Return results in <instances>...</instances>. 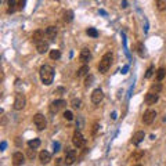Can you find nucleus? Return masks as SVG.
Segmentation results:
<instances>
[{
	"instance_id": "obj_13",
	"label": "nucleus",
	"mask_w": 166,
	"mask_h": 166,
	"mask_svg": "<svg viewBox=\"0 0 166 166\" xmlns=\"http://www.w3.org/2000/svg\"><path fill=\"white\" fill-rule=\"evenodd\" d=\"M44 36H46V33L43 31H35L33 33H32V42L35 43V44H38L39 42H42V40H44Z\"/></svg>"
},
{
	"instance_id": "obj_27",
	"label": "nucleus",
	"mask_w": 166,
	"mask_h": 166,
	"mask_svg": "<svg viewBox=\"0 0 166 166\" xmlns=\"http://www.w3.org/2000/svg\"><path fill=\"white\" fill-rule=\"evenodd\" d=\"M157 7H158L159 11L166 10V0H157Z\"/></svg>"
},
{
	"instance_id": "obj_7",
	"label": "nucleus",
	"mask_w": 166,
	"mask_h": 166,
	"mask_svg": "<svg viewBox=\"0 0 166 166\" xmlns=\"http://www.w3.org/2000/svg\"><path fill=\"white\" fill-rule=\"evenodd\" d=\"M157 118V111L155 110H147L144 112V115H142V122L145 123V125H151L154 120Z\"/></svg>"
},
{
	"instance_id": "obj_23",
	"label": "nucleus",
	"mask_w": 166,
	"mask_h": 166,
	"mask_svg": "<svg viewBox=\"0 0 166 166\" xmlns=\"http://www.w3.org/2000/svg\"><path fill=\"white\" fill-rule=\"evenodd\" d=\"M71 105L73 110H80L82 108V100L80 98H73L71 101Z\"/></svg>"
},
{
	"instance_id": "obj_21",
	"label": "nucleus",
	"mask_w": 166,
	"mask_h": 166,
	"mask_svg": "<svg viewBox=\"0 0 166 166\" xmlns=\"http://www.w3.org/2000/svg\"><path fill=\"white\" fill-rule=\"evenodd\" d=\"M165 76H166V69L165 68H159L158 71H157V80L162 82V80L165 79Z\"/></svg>"
},
{
	"instance_id": "obj_32",
	"label": "nucleus",
	"mask_w": 166,
	"mask_h": 166,
	"mask_svg": "<svg viewBox=\"0 0 166 166\" xmlns=\"http://www.w3.org/2000/svg\"><path fill=\"white\" fill-rule=\"evenodd\" d=\"M64 118L67 119V120H72L73 119V114H72L71 111H65L64 112Z\"/></svg>"
},
{
	"instance_id": "obj_3",
	"label": "nucleus",
	"mask_w": 166,
	"mask_h": 166,
	"mask_svg": "<svg viewBox=\"0 0 166 166\" xmlns=\"http://www.w3.org/2000/svg\"><path fill=\"white\" fill-rule=\"evenodd\" d=\"M65 107H67V101L63 100V98H58V100H55V101H53L50 104V112L51 114H57V112H60Z\"/></svg>"
},
{
	"instance_id": "obj_33",
	"label": "nucleus",
	"mask_w": 166,
	"mask_h": 166,
	"mask_svg": "<svg viewBox=\"0 0 166 166\" xmlns=\"http://www.w3.org/2000/svg\"><path fill=\"white\" fill-rule=\"evenodd\" d=\"M152 73H154V67H150V68L147 69V72H145V78L150 79L151 76H152Z\"/></svg>"
},
{
	"instance_id": "obj_22",
	"label": "nucleus",
	"mask_w": 166,
	"mask_h": 166,
	"mask_svg": "<svg viewBox=\"0 0 166 166\" xmlns=\"http://www.w3.org/2000/svg\"><path fill=\"white\" fill-rule=\"evenodd\" d=\"M142 157H144V152H142V151H136L134 154H132L130 161H132V162H134V161H140Z\"/></svg>"
},
{
	"instance_id": "obj_34",
	"label": "nucleus",
	"mask_w": 166,
	"mask_h": 166,
	"mask_svg": "<svg viewBox=\"0 0 166 166\" xmlns=\"http://www.w3.org/2000/svg\"><path fill=\"white\" fill-rule=\"evenodd\" d=\"M26 0H18V10H24Z\"/></svg>"
},
{
	"instance_id": "obj_15",
	"label": "nucleus",
	"mask_w": 166,
	"mask_h": 166,
	"mask_svg": "<svg viewBox=\"0 0 166 166\" xmlns=\"http://www.w3.org/2000/svg\"><path fill=\"white\" fill-rule=\"evenodd\" d=\"M144 137H145V133H144V132H141V130H138V132H136V133H134L132 142H133L134 145H138V144L144 140Z\"/></svg>"
},
{
	"instance_id": "obj_24",
	"label": "nucleus",
	"mask_w": 166,
	"mask_h": 166,
	"mask_svg": "<svg viewBox=\"0 0 166 166\" xmlns=\"http://www.w3.org/2000/svg\"><path fill=\"white\" fill-rule=\"evenodd\" d=\"M40 140L39 138H33V140H31V141L28 142V147H31V148H35V150H38L40 147Z\"/></svg>"
},
{
	"instance_id": "obj_31",
	"label": "nucleus",
	"mask_w": 166,
	"mask_h": 166,
	"mask_svg": "<svg viewBox=\"0 0 166 166\" xmlns=\"http://www.w3.org/2000/svg\"><path fill=\"white\" fill-rule=\"evenodd\" d=\"M26 152H28V158L29 159H33L36 157V151H35V148H31V147H29V150H26Z\"/></svg>"
},
{
	"instance_id": "obj_12",
	"label": "nucleus",
	"mask_w": 166,
	"mask_h": 166,
	"mask_svg": "<svg viewBox=\"0 0 166 166\" xmlns=\"http://www.w3.org/2000/svg\"><path fill=\"white\" fill-rule=\"evenodd\" d=\"M91 58V53H90V50L87 47H85V48H82L80 50V54H79V60L82 61V63H89V60Z\"/></svg>"
},
{
	"instance_id": "obj_6",
	"label": "nucleus",
	"mask_w": 166,
	"mask_h": 166,
	"mask_svg": "<svg viewBox=\"0 0 166 166\" xmlns=\"http://www.w3.org/2000/svg\"><path fill=\"white\" fill-rule=\"evenodd\" d=\"M72 142H73V145L76 147V148H82V147H85V144H86V138L83 137V134L80 133V132H75L73 133V137H72Z\"/></svg>"
},
{
	"instance_id": "obj_26",
	"label": "nucleus",
	"mask_w": 166,
	"mask_h": 166,
	"mask_svg": "<svg viewBox=\"0 0 166 166\" xmlns=\"http://www.w3.org/2000/svg\"><path fill=\"white\" fill-rule=\"evenodd\" d=\"M60 57H61V51L60 50H50V58L51 60H60Z\"/></svg>"
},
{
	"instance_id": "obj_14",
	"label": "nucleus",
	"mask_w": 166,
	"mask_h": 166,
	"mask_svg": "<svg viewBox=\"0 0 166 166\" xmlns=\"http://www.w3.org/2000/svg\"><path fill=\"white\" fill-rule=\"evenodd\" d=\"M36 50H38V53H39V54H44V53H47V51H48V43H47V42H44V40L39 42V43L36 44Z\"/></svg>"
},
{
	"instance_id": "obj_39",
	"label": "nucleus",
	"mask_w": 166,
	"mask_h": 166,
	"mask_svg": "<svg viewBox=\"0 0 166 166\" xmlns=\"http://www.w3.org/2000/svg\"><path fill=\"white\" fill-rule=\"evenodd\" d=\"M4 148H6V142L1 141V151H4Z\"/></svg>"
},
{
	"instance_id": "obj_11",
	"label": "nucleus",
	"mask_w": 166,
	"mask_h": 166,
	"mask_svg": "<svg viewBox=\"0 0 166 166\" xmlns=\"http://www.w3.org/2000/svg\"><path fill=\"white\" fill-rule=\"evenodd\" d=\"M158 94L157 93H151V91H148L147 94H145V98H144V101H145V104L147 105H154V104L158 101Z\"/></svg>"
},
{
	"instance_id": "obj_38",
	"label": "nucleus",
	"mask_w": 166,
	"mask_h": 166,
	"mask_svg": "<svg viewBox=\"0 0 166 166\" xmlns=\"http://www.w3.org/2000/svg\"><path fill=\"white\" fill-rule=\"evenodd\" d=\"M55 163H57V165H61V163H63V159H61V158L55 159Z\"/></svg>"
},
{
	"instance_id": "obj_40",
	"label": "nucleus",
	"mask_w": 166,
	"mask_h": 166,
	"mask_svg": "<svg viewBox=\"0 0 166 166\" xmlns=\"http://www.w3.org/2000/svg\"><path fill=\"white\" fill-rule=\"evenodd\" d=\"M55 1H58V0H55Z\"/></svg>"
},
{
	"instance_id": "obj_18",
	"label": "nucleus",
	"mask_w": 166,
	"mask_h": 166,
	"mask_svg": "<svg viewBox=\"0 0 166 166\" xmlns=\"http://www.w3.org/2000/svg\"><path fill=\"white\" fill-rule=\"evenodd\" d=\"M89 72H90V68H89V65H82L79 69H78V72H76V76L78 78H83V76H87L89 75Z\"/></svg>"
},
{
	"instance_id": "obj_20",
	"label": "nucleus",
	"mask_w": 166,
	"mask_h": 166,
	"mask_svg": "<svg viewBox=\"0 0 166 166\" xmlns=\"http://www.w3.org/2000/svg\"><path fill=\"white\" fill-rule=\"evenodd\" d=\"M64 22H72V19H73V11L72 10H67L65 13H64Z\"/></svg>"
},
{
	"instance_id": "obj_4",
	"label": "nucleus",
	"mask_w": 166,
	"mask_h": 166,
	"mask_svg": "<svg viewBox=\"0 0 166 166\" xmlns=\"http://www.w3.org/2000/svg\"><path fill=\"white\" fill-rule=\"evenodd\" d=\"M25 105H26V98H25L24 94H21V93H18L15 95V98H14V110L15 111H21L25 108Z\"/></svg>"
},
{
	"instance_id": "obj_35",
	"label": "nucleus",
	"mask_w": 166,
	"mask_h": 166,
	"mask_svg": "<svg viewBox=\"0 0 166 166\" xmlns=\"http://www.w3.org/2000/svg\"><path fill=\"white\" fill-rule=\"evenodd\" d=\"M76 126L79 127V129L83 127V119H82V118H78V120H76Z\"/></svg>"
},
{
	"instance_id": "obj_25",
	"label": "nucleus",
	"mask_w": 166,
	"mask_h": 166,
	"mask_svg": "<svg viewBox=\"0 0 166 166\" xmlns=\"http://www.w3.org/2000/svg\"><path fill=\"white\" fill-rule=\"evenodd\" d=\"M161 90H162V85H161V83H155V85H152V86L150 87L151 93H157V94H159Z\"/></svg>"
},
{
	"instance_id": "obj_8",
	"label": "nucleus",
	"mask_w": 166,
	"mask_h": 166,
	"mask_svg": "<svg viewBox=\"0 0 166 166\" xmlns=\"http://www.w3.org/2000/svg\"><path fill=\"white\" fill-rule=\"evenodd\" d=\"M76 161V151L72 148H67L65 150V163L67 165H72Z\"/></svg>"
},
{
	"instance_id": "obj_5",
	"label": "nucleus",
	"mask_w": 166,
	"mask_h": 166,
	"mask_svg": "<svg viewBox=\"0 0 166 166\" xmlns=\"http://www.w3.org/2000/svg\"><path fill=\"white\" fill-rule=\"evenodd\" d=\"M33 123H35V126L38 127V130H44L46 126H47L46 118H44V115H42V114H36V115L33 116Z\"/></svg>"
},
{
	"instance_id": "obj_28",
	"label": "nucleus",
	"mask_w": 166,
	"mask_h": 166,
	"mask_svg": "<svg viewBox=\"0 0 166 166\" xmlns=\"http://www.w3.org/2000/svg\"><path fill=\"white\" fill-rule=\"evenodd\" d=\"M136 48H137V54L140 55V57H144V51H142V50H144V46H142V43L138 42V43L136 44Z\"/></svg>"
},
{
	"instance_id": "obj_9",
	"label": "nucleus",
	"mask_w": 166,
	"mask_h": 166,
	"mask_svg": "<svg viewBox=\"0 0 166 166\" xmlns=\"http://www.w3.org/2000/svg\"><path fill=\"white\" fill-rule=\"evenodd\" d=\"M103 98H104V93L101 89H95L94 91L91 93V101H93V104H100L103 101Z\"/></svg>"
},
{
	"instance_id": "obj_29",
	"label": "nucleus",
	"mask_w": 166,
	"mask_h": 166,
	"mask_svg": "<svg viewBox=\"0 0 166 166\" xmlns=\"http://www.w3.org/2000/svg\"><path fill=\"white\" fill-rule=\"evenodd\" d=\"M86 32H87V35H89V36H91V38H97V36H98V32H97L95 28H89Z\"/></svg>"
},
{
	"instance_id": "obj_16",
	"label": "nucleus",
	"mask_w": 166,
	"mask_h": 166,
	"mask_svg": "<svg viewBox=\"0 0 166 166\" xmlns=\"http://www.w3.org/2000/svg\"><path fill=\"white\" fill-rule=\"evenodd\" d=\"M39 159H40V163L47 165L48 162L51 161V155H50V152H47V151H42L39 154Z\"/></svg>"
},
{
	"instance_id": "obj_37",
	"label": "nucleus",
	"mask_w": 166,
	"mask_h": 166,
	"mask_svg": "<svg viewBox=\"0 0 166 166\" xmlns=\"http://www.w3.org/2000/svg\"><path fill=\"white\" fill-rule=\"evenodd\" d=\"M97 129H98V123H94V126H93V134H95Z\"/></svg>"
},
{
	"instance_id": "obj_19",
	"label": "nucleus",
	"mask_w": 166,
	"mask_h": 166,
	"mask_svg": "<svg viewBox=\"0 0 166 166\" xmlns=\"http://www.w3.org/2000/svg\"><path fill=\"white\" fill-rule=\"evenodd\" d=\"M17 8H18V4H17L15 0H8L7 1V13L8 14H13Z\"/></svg>"
},
{
	"instance_id": "obj_17",
	"label": "nucleus",
	"mask_w": 166,
	"mask_h": 166,
	"mask_svg": "<svg viewBox=\"0 0 166 166\" xmlns=\"http://www.w3.org/2000/svg\"><path fill=\"white\" fill-rule=\"evenodd\" d=\"M44 33H46V38L48 40H54L55 36H57V28L55 26H48Z\"/></svg>"
},
{
	"instance_id": "obj_36",
	"label": "nucleus",
	"mask_w": 166,
	"mask_h": 166,
	"mask_svg": "<svg viewBox=\"0 0 166 166\" xmlns=\"http://www.w3.org/2000/svg\"><path fill=\"white\" fill-rule=\"evenodd\" d=\"M64 91H65V89H64V87H58V89L54 91V94H61V93H64Z\"/></svg>"
},
{
	"instance_id": "obj_10",
	"label": "nucleus",
	"mask_w": 166,
	"mask_h": 166,
	"mask_svg": "<svg viewBox=\"0 0 166 166\" xmlns=\"http://www.w3.org/2000/svg\"><path fill=\"white\" fill-rule=\"evenodd\" d=\"M25 162V157L22 152H14V155H13V165L15 166H19V165H24Z\"/></svg>"
},
{
	"instance_id": "obj_2",
	"label": "nucleus",
	"mask_w": 166,
	"mask_h": 166,
	"mask_svg": "<svg viewBox=\"0 0 166 166\" xmlns=\"http://www.w3.org/2000/svg\"><path fill=\"white\" fill-rule=\"evenodd\" d=\"M111 64H112V54L111 53L104 54V57L101 58V61L98 64V72L100 73H107L108 69L111 68Z\"/></svg>"
},
{
	"instance_id": "obj_30",
	"label": "nucleus",
	"mask_w": 166,
	"mask_h": 166,
	"mask_svg": "<svg viewBox=\"0 0 166 166\" xmlns=\"http://www.w3.org/2000/svg\"><path fill=\"white\" fill-rule=\"evenodd\" d=\"M93 80H94V76H93V75H87L86 80H85V86L86 87L91 86V85H93Z\"/></svg>"
},
{
	"instance_id": "obj_1",
	"label": "nucleus",
	"mask_w": 166,
	"mask_h": 166,
	"mask_svg": "<svg viewBox=\"0 0 166 166\" xmlns=\"http://www.w3.org/2000/svg\"><path fill=\"white\" fill-rule=\"evenodd\" d=\"M39 75H40L42 83L46 85V86H50L53 83V80H54V69H53V67H50L47 64H44V65L40 67Z\"/></svg>"
}]
</instances>
